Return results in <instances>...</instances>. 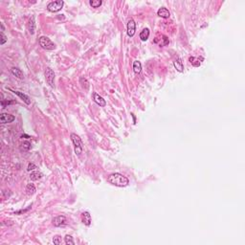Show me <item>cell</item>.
<instances>
[{"mask_svg":"<svg viewBox=\"0 0 245 245\" xmlns=\"http://www.w3.org/2000/svg\"><path fill=\"white\" fill-rule=\"evenodd\" d=\"M141 70H142L141 62L138 61H134V63H133V71L134 72H135L136 74H139L140 72H141Z\"/></svg>","mask_w":245,"mask_h":245,"instance_id":"d6986e66","label":"cell"},{"mask_svg":"<svg viewBox=\"0 0 245 245\" xmlns=\"http://www.w3.org/2000/svg\"><path fill=\"white\" fill-rule=\"evenodd\" d=\"M53 224L56 227L63 226L65 224H67V219L64 216H59L53 219Z\"/></svg>","mask_w":245,"mask_h":245,"instance_id":"52a82bcc","label":"cell"},{"mask_svg":"<svg viewBox=\"0 0 245 245\" xmlns=\"http://www.w3.org/2000/svg\"><path fill=\"white\" fill-rule=\"evenodd\" d=\"M149 37V30L148 28H145L142 30V32L140 33V38L143 41L148 40V38Z\"/></svg>","mask_w":245,"mask_h":245,"instance_id":"2e32d148","label":"cell"},{"mask_svg":"<svg viewBox=\"0 0 245 245\" xmlns=\"http://www.w3.org/2000/svg\"><path fill=\"white\" fill-rule=\"evenodd\" d=\"M29 32L31 35H34L35 34V16H32L31 19L29 21Z\"/></svg>","mask_w":245,"mask_h":245,"instance_id":"9a60e30c","label":"cell"},{"mask_svg":"<svg viewBox=\"0 0 245 245\" xmlns=\"http://www.w3.org/2000/svg\"><path fill=\"white\" fill-rule=\"evenodd\" d=\"M89 3H90V5L92 6V8H99L101 4H103V2H101V0H91Z\"/></svg>","mask_w":245,"mask_h":245,"instance_id":"cb8c5ba5","label":"cell"},{"mask_svg":"<svg viewBox=\"0 0 245 245\" xmlns=\"http://www.w3.org/2000/svg\"><path fill=\"white\" fill-rule=\"evenodd\" d=\"M1 37H2V40H1V45H3L6 41H7V37H6V35H4V33H1Z\"/></svg>","mask_w":245,"mask_h":245,"instance_id":"4316f807","label":"cell"},{"mask_svg":"<svg viewBox=\"0 0 245 245\" xmlns=\"http://www.w3.org/2000/svg\"><path fill=\"white\" fill-rule=\"evenodd\" d=\"M14 93L16 94V95H17V96H18L20 99H21V100L24 101L26 104H30V103H31V100H30V98L27 96V95H25L24 93H22V92H19V91H14Z\"/></svg>","mask_w":245,"mask_h":245,"instance_id":"5bb4252c","label":"cell"},{"mask_svg":"<svg viewBox=\"0 0 245 245\" xmlns=\"http://www.w3.org/2000/svg\"><path fill=\"white\" fill-rule=\"evenodd\" d=\"M82 220L86 226H89L91 224V216L88 212H83L82 214Z\"/></svg>","mask_w":245,"mask_h":245,"instance_id":"7c38bea8","label":"cell"},{"mask_svg":"<svg viewBox=\"0 0 245 245\" xmlns=\"http://www.w3.org/2000/svg\"><path fill=\"white\" fill-rule=\"evenodd\" d=\"M107 181L116 187H125L129 184V180L121 173H112L107 177Z\"/></svg>","mask_w":245,"mask_h":245,"instance_id":"6da1fadb","label":"cell"},{"mask_svg":"<svg viewBox=\"0 0 245 245\" xmlns=\"http://www.w3.org/2000/svg\"><path fill=\"white\" fill-rule=\"evenodd\" d=\"M14 116L8 114V113H2L1 116H0V121H1L2 124H9V122H12L14 121Z\"/></svg>","mask_w":245,"mask_h":245,"instance_id":"ba28073f","label":"cell"},{"mask_svg":"<svg viewBox=\"0 0 245 245\" xmlns=\"http://www.w3.org/2000/svg\"><path fill=\"white\" fill-rule=\"evenodd\" d=\"M38 42H39V45L45 50H54L56 48V44L47 37H40Z\"/></svg>","mask_w":245,"mask_h":245,"instance_id":"3957f363","label":"cell"},{"mask_svg":"<svg viewBox=\"0 0 245 245\" xmlns=\"http://www.w3.org/2000/svg\"><path fill=\"white\" fill-rule=\"evenodd\" d=\"M35 169H37V166H35V164H33V163H30L28 165V168H27V171H34Z\"/></svg>","mask_w":245,"mask_h":245,"instance_id":"484cf974","label":"cell"},{"mask_svg":"<svg viewBox=\"0 0 245 245\" xmlns=\"http://www.w3.org/2000/svg\"><path fill=\"white\" fill-rule=\"evenodd\" d=\"M173 66H174V68L176 70L178 71V72H184V65H183V62H182L181 59L177 58L175 59L174 61H173Z\"/></svg>","mask_w":245,"mask_h":245,"instance_id":"30bf717a","label":"cell"},{"mask_svg":"<svg viewBox=\"0 0 245 245\" xmlns=\"http://www.w3.org/2000/svg\"><path fill=\"white\" fill-rule=\"evenodd\" d=\"M63 5H64V2L61 1V0H59V1H52L47 5V10L49 12H52V13H58V12H59L62 9Z\"/></svg>","mask_w":245,"mask_h":245,"instance_id":"277c9868","label":"cell"},{"mask_svg":"<svg viewBox=\"0 0 245 245\" xmlns=\"http://www.w3.org/2000/svg\"><path fill=\"white\" fill-rule=\"evenodd\" d=\"M44 74H45V80L47 83L51 87H54V85H55V73H54V71L50 67H47Z\"/></svg>","mask_w":245,"mask_h":245,"instance_id":"5b68a950","label":"cell"},{"mask_svg":"<svg viewBox=\"0 0 245 245\" xmlns=\"http://www.w3.org/2000/svg\"><path fill=\"white\" fill-rule=\"evenodd\" d=\"M189 61H190L191 63L195 67H198V66H200V64H201V61H199V59L193 58V56H191V58L189 59Z\"/></svg>","mask_w":245,"mask_h":245,"instance_id":"ffe728a7","label":"cell"},{"mask_svg":"<svg viewBox=\"0 0 245 245\" xmlns=\"http://www.w3.org/2000/svg\"><path fill=\"white\" fill-rule=\"evenodd\" d=\"M26 193H27V195H34V193H35V185L32 184V183H30V184L27 185V187H26Z\"/></svg>","mask_w":245,"mask_h":245,"instance_id":"ac0fdd59","label":"cell"},{"mask_svg":"<svg viewBox=\"0 0 245 245\" xmlns=\"http://www.w3.org/2000/svg\"><path fill=\"white\" fill-rule=\"evenodd\" d=\"M157 14L160 17H162V18H169V17L171 16V13H169V11L167 8H164V7L160 8L159 10H158Z\"/></svg>","mask_w":245,"mask_h":245,"instance_id":"8fae6325","label":"cell"},{"mask_svg":"<svg viewBox=\"0 0 245 245\" xmlns=\"http://www.w3.org/2000/svg\"><path fill=\"white\" fill-rule=\"evenodd\" d=\"M1 33H3V31H4V25H3V23H1Z\"/></svg>","mask_w":245,"mask_h":245,"instance_id":"83f0119b","label":"cell"},{"mask_svg":"<svg viewBox=\"0 0 245 245\" xmlns=\"http://www.w3.org/2000/svg\"><path fill=\"white\" fill-rule=\"evenodd\" d=\"M93 100H94L95 103L98 104V105L105 106V104H106L105 100H104V99L101 96H100V95H99L98 93H93Z\"/></svg>","mask_w":245,"mask_h":245,"instance_id":"9c48e42d","label":"cell"},{"mask_svg":"<svg viewBox=\"0 0 245 245\" xmlns=\"http://www.w3.org/2000/svg\"><path fill=\"white\" fill-rule=\"evenodd\" d=\"M71 140H72L74 147H75V153H76L78 156H80V155L82 154V149H83L82 139H80V136H78L77 134L72 133L71 134Z\"/></svg>","mask_w":245,"mask_h":245,"instance_id":"7a4b0ae2","label":"cell"},{"mask_svg":"<svg viewBox=\"0 0 245 245\" xmlns=\"http://www.w3.org/2000/svg\"><path fill=\"white\" fill-rule=\"evenodd\" d=\"M42 175L43 174L40 171H33V172H31V174H30V178H31V180L35 181V180L40 179L41 177H42Z\"/></svg>","mask_w":245,"mask_h":245,"instance_id":"e0dca14e","label":"cell"},{"mask_svg":"<svg viewBox=\"0 0 245 245\" xmlns=\"http://www.w3.org/2000/svg\"><path fill=\"white\" fill-rule=\"evenodd\" d=\"M31 148V143L28 141H24L22 143V147H21V150L23 151H27Z\"/></svg>","mask_w":245,"mask_h":245,"instance_id":"603a6c76","label":"cell"},{"mask_svg":"<svg viewBox=\"0 0 245 245\" xmlns=\"http://www.w3.org/2000/svg\"><path fill=\"white\" fill-rule=\"evenodd\" d=\"M135 31H136V23L132 18H130L127 21V35L130 37H133L135 35Z\"/></svg>","mask_w":245,"mask_h":245,"instance_id":"8992f818","label":"cell"},{"mask_svg":"<svg viewBox=\"0 0 245 245\" xmlns=\"http://www.w3.org/2000/svg\"><path fill=\"white\" fill-rule=\"evenodd\" d=\"M53 242H54V244H56V245H59L61 243V238L56 235V237H55L53 238Z\"/></svg>","mask_w":245,"mask_h":245,"instance_id":"d4e9b609","label":"cell"},{"mask_svg":"<svg viewBox=\"0 0 245 245\" xmlns=\"http://www.w3.org/2000/svg\"><path fill=\"white\" fill-rule=\"evenodd\" d=\"M11 72H12V74L14 75V76H16V78H18V79H21V80L24 79V74H23V72L19 69V68L13 67L11 69Z\"/></svg>","mask_w":245,"mask_h":245,"instance_id":"4fadbf2b","label":"cell"},{"mask_svg":"<svg viewBox=\"0 0 245 245\" xmlns=\"http://www.w3.org/2000/svg\"><path fill=\"white\" fill-rule=\"evenodd\" d=\"M80 83H82V87L87 90V89L89 88V83H88V82H87V80H86L85 78L82 77V78L80 79Z\"/></svg>","mask_w":245,"mask_h":245,"instance_id":"7402d4cb","label":"cell"},{"mask_svg":"<svg viewBox=\"0 0 245 245\" xmlns=\"http://www.w3.org/2000/svg\"><path fill=\"white\" fill-rule=\"evenodd\" d=\"M64 242H65V244H67V245H74V244H75L74 240H73V238L71 237V235H65V238H64Z\"/></svg>","mask_w":245,"mask_h":245,"instance_id":"44dd1931","label":"cell"}]
</instances>
